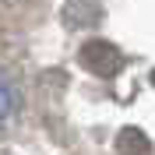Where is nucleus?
<instances>
[{"label":"nucleus","instance_id":"nucleus-1","mask_svg":"<svg viewBox=\"0 0 155 155\" xmlns=\"http://www.w3.org/2000/svg\"><path fill=\"white\" fill-rule=\"evenodd\" d=\"M7 106H11V95H7V88L0 85V116L7 113Z\"/></svg>","mask_w":155,"mask_h":155}]
</instances>
